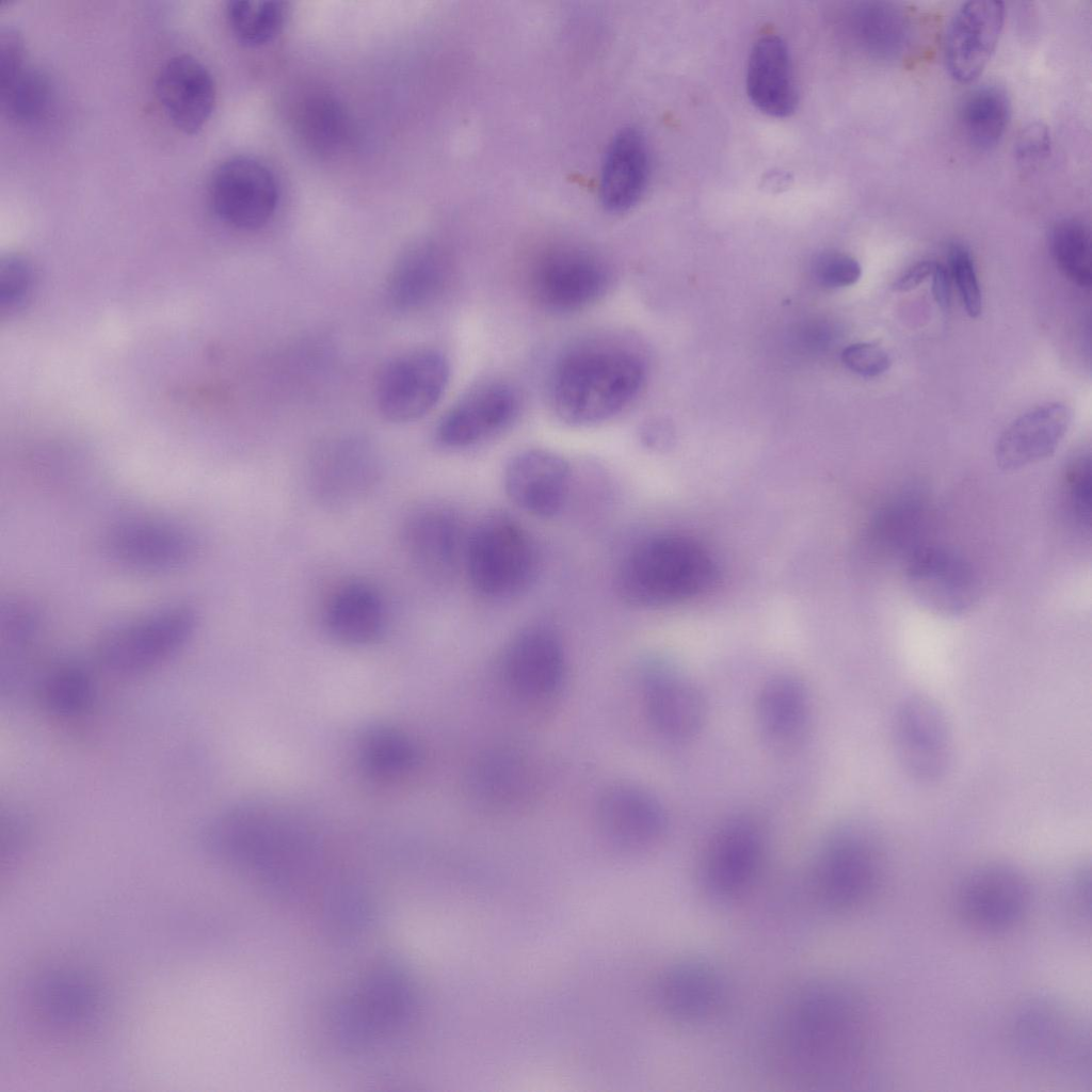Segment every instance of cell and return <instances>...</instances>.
I'll list each match as a JSON object with an SVG mask.
<instances>
[{
    "instance_id": "6da1fadb",
    "label": "cell",
    "mask_w": 1092,
    "mask_h": 1092,
    "mask_svg": "<svg viewBox=\"0 0 1092 1092\" xmlns=\"http://www.w3.org/2000/svg\"><path fill=\"white\" fill-rule=\"evenodd\" d=\"M781 1061L806 1082H851L871 1049L869 1011L850 986L831 981L798 990L777 1023Z\"/></svg>"
},
{
    "instance_id": "7a4b0ae2",
    "label": "cell",
    "mask_w": 1092,
    "mask_h": 1092,
    "mask_svg": "<svg viewBox=\"0 0 1092 1092\" xmlns=\"http://www.w3.org/2000/svg\"><path fill=\"white\" fill-rule=\"evenodd\" d=\"M644 380L643 359L619 338H585L557 357L549 379L550 403L563 422L594 425L622 413Z\"/></svg>"
},
{
    "instance_id": "3957f363",
    "label": "cell",
    "mask_w": 1092,
    "mask_h": 1092,
    "mask_svg": "<svg viewBox=\"0 0 1092 1092\" xmlns=\"http://www.w3.org/2000/svg\"><path fill=\"white\" fill-rule=\"evenodd\" d=\"M308 822L282 805L248 801L229 806L204 826L202 841L215 857L238 867L291 874L306 870L317 854Z\"/></svg>"
},
{
    "instance_id": "277c9868",
    "label": "cell",
    "mask_w": 1092,
    "mask_h": 1092,
    "mask_svg": "<svg viewBox=\"0 0 1092 1092\" xmlns=\"http://www.w3.org/2000/svg\"><path fill=\"white\" fill-rule=\"evenodd\" d=\"M710 552L696 540L674 532L649 534L623 556L614 574L617 596L639 608H660L694 599L718 580Z\"/></svg>"
},
{
    "instance_id": "5b68a950",
    "label": "cell",
    "mask_w": 1092,
    "mask_h": 1092,
    "mask_svg": "<svg viewBox=\"0 0 1092 1092\" xmlns=\"http://www.w3.org/2000/svg\"><path fill=\"white\" fill-rule=\"evenodd\" d=\"M1010 1040L1018 1059L1033 1070L1064 1076L1090 1073V1027L1060 998L1040 994L1022 1001L1012 1015Z\"/></svg>"
},
{
    "instance_id": "8992f818",
    "label": "cell",
    "mask_w": 1092,
    "mask_h": 1092,
    "mask_svg": "<svg viewBox=\"0 0 1092 1092\" xmlns=\"http://www.w3.org/2000/svg\"><path fill=\"white\" fill-rule=\"evenodd\" d=\"M463 566L478 596L501 603L518 597L532 584L539 555L521 523L508 513L493 512L467 533Z\"/></svg>"
},
{
    "instance_id": "52a82bcc",
    "label": "cell",
    "mask_w": 1092,
    "mask_h": 1092,
    "mask_svg": "<svg viewBox=\"0 0 1092 1092\" xmlns=\"http://www.w3.org/2000/svg\"><path fill=\"white\" fill-rule=\"evenodd\" d=\"M885 872V852L877 831L865 822L846 823L823 844L815 865V888L829 910L850 912L866 904Z\"/></svg>"
},
{
    "instance_id": "ba28073f",
    "label": "cell",
    "mask_w": 1092,
    "mask_h": 1092,
    "mask_svg": "<svg viewBox=\"0 0 1092 1092\" xmlns=\"http://www.w3.org/2000/svg\"><path fill=\"white\" fill-rule=\"evenodd\" d=\"M198 622V613L190 605L158 608L103 633L96 646L97 659L116 675L148 672L183 648Z\"/></svg>"
},
{
    "instance_id": "9c48e42d",
    "label": "cell",
    "mask_w": 1092,
    "mask_h": 1092,
    "mask_svg": "<svg viewBox=\"0 0 1092 1092\" xmlns=\"http://www.w3.org/2000/svg\"><path fill=\"white\" fill-rule=\"evenodd\" d=\"M612 283L610 264L598 254L576 245L543 252L529 272V289L548 311L571 314L598 302Z\"/></svg>"
},
{
    "instance_id": "30bf717a",
    "label": "cell",
    "mask_w": 1092,
    "mask_h": 1092,
    "mask_svg": "<svg viewBox=\"0 0 1092 1092\" xmlns=\"http://www.w3.org/2000/svg\"><path fill=\"white\" fill-rule=\"evenodd\" d=\"M895 754L914 781L933 784L949 771L953 737L942 707L929 695L912 693L897 705L892 721Z\"/></svg>"
},
{
    "instance_id": "8fae6325",
    "label": "cell",
    "mask_w": 1092,
    "mask_h": 1092,
    "mask_svg": "<svg viewBox=\"0 0 1092 1092\" xmlns=\"http://www.w3.org/2000/svg\"><path fill=\"white\" fill-rule=\"evenodd\" d=\"M103 549L118 566L138 573L176 572L199 552L195 534L184 526L161 518L122 521L107 533Z\"/></svg>"
},
{
    "instance_id": "7c38bea8",
    "label": "cell",
    "mask_w": 1092,
    "mask_h": 1092,
    "mask_svg": "<svg viewBox=\"0 0 1092 1092\" xmlns=\"http://www.w3.org/2000/svg\"><path fill=\"white\" fill-rule=\"evenodd\" d=\"M449 380V364L434 349H417L391 359L376 386L380 412L395 422H408L428 414L441 398Z\"/></svg>"
},
{
    "instance_id": "4fadbf2b",
    "label": "cell",
    "mask_w": 1092,
    "mask_h": 1092,
    "mask_svg": "<svg viewBox=\"0 0 1092 1092\" xmlns=\"http://www.w3.org/2000/svg\"><path fill=\"white\" fill-rule=\"evenodd\" d=\"M1031 902V887L1017 867L987 863L975 868L962 881L957 897L963 919L971 927L999 932L1017 925Z\"/></svg>"
},
{
    "instance_id": "5bb4252c",
    "label": "cell",
    "mask_w": 1092,
    "mask_h": 1092,
    "mask_svg": "<svg viewBox=\"0 0 1092 1092\" xmlns=\"http://www.w3.org/2000/svg\"><path fill=\"white\" fill-rule=\"evenodd\" d=\"M905 580L911 594L927 610L957 616L968 611L978 597L977 576L956 551L922 545L906 559Z\"/></svg>"
},
{
    "instance_id": "9a60e30c",
    "label": "cell",
    "mask_w": 1092,
    "mask_h": 1092,
    "mask_svg": "<svg viewBox=\"0 0 1092 1092\" xmlns=\"http://www.w3.org/2000/svg\"><path fill=\"white\" fill-rule=\"evenodd\" d=\"M764 834L751 817L739 816L721 825L704 855L701 882L714 901H729L742 895L759 870Z\"/></svg>"
},
{
    "instance_id": "2e32d148",
    "label": "cell",
    "mask_w": 1092,
    "mask_h": 1092,
    "mask_svg": "<svg viewBox=\"0 0 1092 1092\" xmlns=\"http://www.w3.org/2000/svg\"><path fill=\"white\" fill-rule=\"evenodd\" d=\"M209 188L215 214L238 229L262 227L273 216L278 203L274 175L250 157H234L220 164Z\"/></svg>"
},
{
    "instance_id": "e0dca14e",
    "label": "cell",
    "mask_w": 1092,
    "mask_h": 1092,
    "mask_svg": "<svg viewBox=\"0 0 1092 1092\" xmlns=\"http://www.w3.org/2000/svg\"><path fill=\"white\" fill-rule=\"evenodd\" d=\"M572 481L568 462L544 448L524 449L507 462L502 483L507 497L525 513L556 517L566 504Z\"/></svg>"
},
{
    "instance_id": "ac0fdd59",
    "label": "cell",
    "mask_w": 1092,
    "mask_h": 1092,
    "mask_svg": "<svg viewBox=\"0 0 1092 1092\" xmlns=\"http://www.w3.org/2000/svg\"><path fill=\"white\" fill-rule=\"evenodd\" d=\"M519 405V395L511 384L483 383L443 416L436 428V439L451 449L477 446L505 430L515 420Z\"/></svg>"
},
{
    "instance_id": "d6986e66",
    "label": "cell",
    "mask_w": 1092,
    "mask_h": 1092,
    "mask_svg": "<svg viewBox=\"0 0 1092 1092\" xmlns=\"http://www.w3.org/2000/svg\"><path fill=\"white\" fill-rule=\"evenodd\" d=\"M503 674L511 689L526 700L551 696L565 674V653L559 635L544 624L520 629L504 652Z\"/></svg>"
},
{
    "instance_id": "ffe728a7",
    "label": "cell",
    "mask_w": 1092,
    "mask_h": 1092,
    "mask_svg": "<svg viewBox=\"0 0 1092 1092\" xmlns=\"http://www.w3.org/2000/svg\"><path fill=\"white\" fill-rule=\"evenodd\" d=\"M1003 21L1005 6L997 0L968 1L954 12L944 41V62L953 80L968 83L982 74L997 46Z\"/></svg>"
},
{
    "instance_id": "44dd1931",
    "label": "cell",
    "mask_w": 1092,
    "mask_h": 1092,
    "mask_svg": "<svg viewBox=\"0 0 1092 1092\" xmlns=\"http://www.w3.org/2000/svg\"><path fill=\"white\" fill-rule=\"evenodd\" d=\"M467 533L459 516L444 507H425L405 520L402 544L408 560L425 578L450 580L463 564Z\"/></svg>"
},
{
    "instance_id": "7402d4cb",
    "label": "cell",
    "mask_w": 1092,
    "mask_h": 1092,
    "mask_svg": "<svg viewBox=\"0 0 1092 1092\" xmlns=\"http://www.w3.org/2000/svg\"><path fill=\"white\" fill-rule=\"evenodd\" d=\"M644 707L653 727L671 739L692 737L705 719L698 688L662 662H649L641 674Z\"/></svg>"
},
{
    "instance_id": "603a6c76",
    "label": "cell",
    "mask_w": 1092,
    "mask_h": 1092,
    "mask_svg": "<svg viewBox=\"0 0 1092 1092\" xmlns=\"http://www.w3.org/2000/svg\"><path fill=\"white\" fill-rule=\"evenodd\" d=\"M725 998V983L716 966L702 959L681 960L669 967L658 985L663 1013L684 1025L711 1018Z\"/></svg>"
},
{
    "instance_id": "cb8c5ba5",
    "label": "cell",
    "mask_w": 1092,
    "mask_h": 1092,
    "mask_svg": "<svg viewBox=\"0 0 1092 1092\" xmlns=\"http://www.w3.org/2000/svg\"><path fill=\"white\" fill-rule=\"evenodd\" d=\"M597 822L619 846L640 849L655 844L667 828L665 812L647 790L631 784L607 788L597 804Z\"/></svg>"
},
{
    "instance_id": "d4e9b609",
    "label": "cell",
    "mask_w": 1092,
    "mask_h": 1092,
    "mask_svg": "<svg viewBox=\"0 0 1092 1092\" xmlns=\"http://www.w3.org/2000/svg\"><path fill=\"white\" fill-rule=\"evenodd\" d=\"M156 93L165 114L184 133H196L209 119L215 105L211 74L197 59L181 54L160 69Z\"/></svg>"
},
{
    "instance_id": "484cf974",
    "label": "cell",
    "mask_w": 1092,
    "mask_h": 1092,
    "mask_svg": "<svg viewBox=\"0 0 1092 1092\" xmlns=\"http://www.w3.org/2000/svg\"><path fill=\"white\" fill-rule=\"evenodd\" d=\"M1072 414L1062 403L1034 407L1000 434L995 446L999 469L1015 471L1043 461L1055 453L1071 424Z\"/></svg>"
},
{
    "instance_id": "4316f807",
    "label": "cell",
    "mask_w": 1092,
    "mask_h": 1092,
    "mask_svg": "<svg viewBox=\"0 0 1092 1092\" xmlns=\"http://www.w3.org/2000/svg\"><path fill=\"white\" fill-rule=\"evenodd\" d=\"M746 92L762 113L787 117L798 105V89L790 52L778 35L765 34L754 43L746 66Z\"/></svg>"
},
{
    "instance_id": "83f0119b",
    "label": "cell",
    "mask_w": 1092,
    "mask_h": 1092,
    "mask_svg": "<svg viewBox=\"0 0 1092 1092\" xmlns=\"http://www.w3.org/2000/svg\"><path fill=\"white\" fill-rule=\"evenodd\" d=\"M649 149L635 127L622 128L611 140L603 160L599 196L609 212L621 213L642 197L649 177Z\"/></svg>"
},
{
    "instance_id": "f1b7e54d",
    "label": "cell",
    "mask_w": 1092,
    "mask_h": 1092,
    "mask_svg": "<svg viewBox=\"0 0 1092 1092\" xmlns=\"http://www.w3.org/2000/svg\"><path fill=\"white\" fill-rule=\"evenodd\" d=\"M328 633L349 645L376 641L387 625V607L381 592L371 583L354 580L336 589L324 609Z\"/></svg>"
},
{
    "instance_id": "f546056e",
    "label": "cell",
    "mask_w": 1092,
    "mask_h": 1092,
    "mask_svg": "<svg viewBox=\"0 0 1092 1092\" xmlns=\"http://www.w3.org/2000/svg\"><path fill=\"white\" fill-rule=\"evenodd\" d=\"M451 264L445 253L429 242L407 247L388 278V295L400 309H417L435 301L446 289Z\"/></svg>"
},
{
    "instance_id": "4dcf8cb0",
    "label": "cell",
    "mask_w": 1092,
    "mask_h": 1092,
    "mask_svg": "<svg viewBox=\"0 0 1092 1092\" xmlns=\"http://www.w3.org/2000/svg\"><path fill=\"white\" fill-rule=\"evenodd\" d=\"M807 717V692L797 677L774 676L761 687L757 698V719L765 737L773 743L794 741L803 732Z\"/></svg>"
},
{
    "instance_id": "1f68e13d",
    "label": "cell",
    "mask_w": 1092,
    "mask_h": 1092,
    "mask_svg": "<svg viewBox=\"0 0 1092 1092\" xmlns=\"http://www.w3.org/2000/svg\"><path fill=\"white\" fill-rule=\"evenodd\" d=\"M350 1006L346 1022L354 1037L362 1038L387 1028L399 1021L408 1005L407 986L395 971L378 974L362 986Z\"/></svg>"
},
{
    "instance_id": "d6a6232c",
    "label": "cell",
    "mask_w": 1092,
    "mask_h": 1092,
    "mask_svg": "<svg viewBox=\"0 0 1092 1092\" xmlns=\"http://www.w3.org/2000/svg\"><path fill=\"white\" fill-rule=\"evenodd\" d=\"M293 121L299 138L317 154H336L350 138L351 127L346 110L326 93L304 97L296 106Z\"/></svg>"
},
{
    "instance_id": "836d02e7",
    "label": "cell",
    "mask_w": 1092,
    "mask_h": 1092,
    "mask_svg": "<svg viewBox=\"0 0 1092 1092\" xmlns=\"http://www.w3.org/2000/svg\"><path fill=\"white\" fill-rule=\"evenodd\" d=\"M358 757L364 771L376 781H396L411 773L418 764L419 752L402 729L375 725L366 729L358 742Z\"/></svg>"
},
{
    "instance_id": "e575fe53",
    "label": "cell",
    "mask_w": 1092,
    "mask_h": 1092,
    "mask_svg": "<svg viewBox=\"0 0 1092 1092\" xmlns=\"http://www.w3.org/2000/svg\"><path fill=\"white\" fill-rule=\"evenodd\" d=\"M1011 117V101L1005 89L985 84L973 91L961 109V123L970 144L991 149L1003 136Z\"/></svg>"
},
{
    "instance_id": "d590c367",
    "label": "cell",
    "mask_w": 1092,
    "mask_h": 1092,
    "mask_svg": "<svg viewBox=\"0 0 1092 1092\" xmlns=\"http://www.w3.org/2000/svg\"><path fill=\"white\" fill-rule=\"evenodd\" d=\"M1 100L9 115L23 124L42 119L52 101L49 78L38 68L22 64L0 76Z\"/></svg>"
},
{
    "instance_id": "8d00e7d4",
    "label": "cell",
    "mask_w": 1092,
    "mask_h": 1092,
    "mask_svg": "<svg viewBox=\"0 0 1092 1092\" xmlns=\"http://www.w3.org/2000/svg\"><path fill=\"white\" fill-rule=\"evenodd\" d=\"M850 27L858 44L878 55L900 51L908 37V22L895 7L884 3H864L851 15Z\"/></svg>"
},
{
    "instance_id": "74e56055",
    "label": "cell",
    "mask_w": 1092,
    "mask_h": 1092,
    "mask_svg": "<svg viewBox=\"0 0 1092 1092\" xmlns=\"http://www.w3.org/2000/svg\"><path fill=\"white\" fill-rule=\"evenodd\" d=\"M94 687L90 674L75 663L51 669L43 678L39 697L44 708L53 716L74 718L89 709Z\"/></svg>"
},
{
    "instance_id": "f35d334b",
    "label": "cell",
    "mask_w": 1092,
    "mask_h": 1092,
    "mask_svg": "<svg viewBox=\"0 0 1092 1092\" xmlns=\"http://www.w3.org/2000/svg\"><path fill=\"white\" fill-rule=\"evenodd\" d=\"M532 780L531 769L514 752H499L485 757L475 773V789L492 803L513 802L523 796Z\"/></svg>"
},
{
    "instance_id": "ab89813d",
    "label": "cell",
    "mask_w": 1092,
    "mask_h": 1092,
    "mask_svg": "<svg viewBox=\"0 0 1092 1092\" xmlns=\"http://www.w3.org/2000/svg\"><path fill=\"white\" fill-rule=\"evenodd\" d=\"M1050 251L1062 274L1086 288L1092 284L1091 236L1089 227L1075 218L1057 222L1050 232Z\"/></svg>"
},
{
    "instance_id": "60d3db41",
    "label": "cell",
    "mask_w": 1092,
    "mask_h": 1092,
    "mask_svg": "<svg viewBox=\"0 0 1092 1092\" xmlns=\"http://www.w3.org/2000/svg\"><path fill=\"white\" fill-rule=\"evenodd\" d=\"M227 17L236 37L256 47L270 43L282 30L285 4L279 1L236 0L227 7Z\"/></svg>"
},
{
    "instance_id": "b9f144b4",
    "label": "cell",
    "mask_w": 1092,
    "mask_h": 1092,
    "mask_svg": "<svg viewBox=\"0 0 1092 1092\" xmlns=\"http://www.w3.org/2000/svg\"><path fill=\"white\" fill-rule=\"evenodd\" d=\"M372 466L363 459L337 455L317 469L316 481L325 497L342 501L358 495L372 483Z\"/></svg>"
},
{
    "instance_id": "7bdbcfd3",
    "label": "cell",
    "mask_w": 1092,
    "mask_h": 1092,
    "mask_svg": "<svg viewBox=\"0 0 1092 1092\" xmlns=\"http://www.w3.org/2000/svg\"><path fill=\"white\" fill-rule=\"evenodd\" d=\"M42 616L36 605L25 597H9L0 609L1 641L9 649H20L37 636Z\"/></svg>"
},
{
    "instance_id": "ee69618b",
    "label": "cell",
    "mask_w": 1092,
    "mask_h": 1092,
    "mask_svg": "<svg viewBox=\"0 0 1092 1092\" xmlns=\"http://www.w3.org/2000/svg\"><path fill=\"white\" fill-rule=\"evenodd\" d=\"M1064 487L1069 508L1082 528L1091 526L1092 467L1090 453L1073 457L1064 469Z\"/></svg>"
},
{
    "instance_id": "f6af8a7d",
    "label": "cell",
    "mask_w": 1092,
    "mask_h": 1092,
    "mask_svg": "<svg viewBox=\"0 0 1092 1092\" xmlns=\"http://www.w3.org/2000/svg\"><path fill=\"white\" fill-rule=\"evenodd\" d=\"M950 275L958 287L963 306L970 318H977L982 310V295L969 250L960 243L949 251Z\"/></svg>"
},
{
    "instance_id": "bcb514c9",
    "label": "cell",
    "mask_w": 1092,
    "mask_h": 1092,
    "mask_svg": "<svg viewBox=\"0 0 1092 1092\" xmlns=\"http://www.w3.org/2000/svg\"><path fill=\"white\" fill-rule=\"evenodd\" d=\"M32 277L31 267L23 258L9 256L2 260L0 268L2 310H16L27 301L32 286Z\"/></svg>"
},
{
    "instance_id": "7dc6e473",
    "label": "cell",
    "mask_w": 1092,
    "mask_h": 1092,
    "mask_svg": "<svg viewBox=\"0 0 1092 1092\" xmlns=\"http://www.w3.org/2000/svg\"><path fill=\"white\" fill-rule=\"evenodd\" d=\"M1063 886V905L1076 926L1087 927L1091 916V871L1088 865L1076 867Z\"/></svg>"
},
{
    "instance_id": "c3c4849f",
    "label": "cell",
    "mask_w": 1092,
    "mask_h": 1092,
    "mask_svg": "<svg viewBox=\"0 0 1092 1092\" xmlns=\"http://www.w3.org/2000/svg\"><path fill=\"white\" fill-rule=\"evenodd\" d=\"M816 278L831 288L847 287L855 284L862 274L856 259L839 252L819 254L813 266Z\"/></svg>"
},
{
    "instance_id": "681fc988",
    "label": "cell",
    "mask_w": 1092,
    "mask_h": 1092,
    "mask_svg": "<svg viewBox=\"0 0 1092 1092\" xmlns=\"http://www.w3.org/2000/svg\"><path fill=\"white\" fill-rule=\"evenodd\" d=\"M1051 139L1048 128L1040 122L1030 123L1018 132L1014 144L1017 162L1031 166L1048 157Z\"/></svg>"
},
{
    "instance_id": "f907efd6",
    "label": "cell",
    "mask_w": 1092,
    "mask_h": 1092,
    "mask_svg": "<svg viewBox=\"0 0 1092 1092\" xmlns=\"http://www.w3.org/2000/svg\"><path fill=\"white\" fill-rule=\"evenodd\" d=\"M844 364L853 372L863 376H878L890 367L888 354L880 347L860 342L848 346L841 354Z\"/></svg>"
},
{
    "instance_id": "816d5d0a",
    "label": "cell",
    "mask_w": 1092,
    "mask_h": 1092,
    "mask_svg": "<svg viewBox=\"0 0 1092 1092\" xmlns=\"http://www.w3.org/2000/svg\"><path fill=\"white\" fill-rule=\"evenodd\" d=\"M935 262L929 260L915 263L894 282L892 288L898 292L915 289L932 274Z\"/></svg>"
},
{
    "instance_id": "f5cc1de1",
    "label": "cell",
    "mask_w": 1092,
    "mask_h": 1092,
    "mask_svg": "<svg viewBox=\"0 0 1092 1092\" xmlns=\"http://www.w3.org/2000/svg\"><path fill=\"white\" fill-rule=\"evenodd\" d=\"M931 276L934 300L942 309L948 310L951 301L950 272L943 264L935 262Z\"/></svg>"
}]
</instances>
